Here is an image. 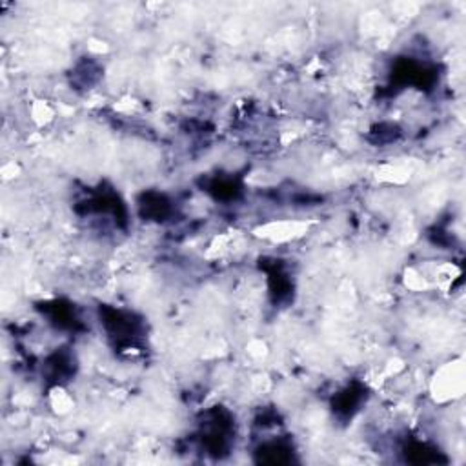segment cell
<instances>
[{
    "label": "cell",
    "instance_id": "6da1fadb",
    "mask_svg": "<svg viewBox=\"0 0 466 466\" xmlns=\"http://www.w3.org/2000/svg\"><path fill=\"white\" fill-rule=\"evenodd\" d=\"M363 393L364 388L361 384H352V386H348L345 392H341L337 395L335 405L333 406L337 408V412L352 415L355 410H357V406L361 405V401H363Z\"/></svg>",
    "mask_w": 466,
    "mask_h": 466
}]
</instances>
